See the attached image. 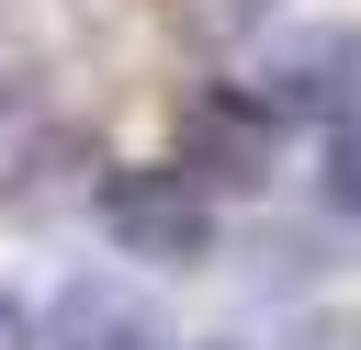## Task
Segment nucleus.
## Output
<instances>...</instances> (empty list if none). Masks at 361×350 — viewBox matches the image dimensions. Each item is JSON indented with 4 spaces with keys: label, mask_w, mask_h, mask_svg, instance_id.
Returning <instances> with one entry per match:
<instances>
[{
    "label": "nucleus",
    "mask_w": 361,
    "mask_h": 350,
    "mask_svg": "<svg viewBox=\"0 0 361 350\" xmlns=\"http://www.w3.org/2000/svg\"><path fill=\"white\" fill-rule=\"evenodd\" d=\"M90 203H102L113 248L147 260V271H203L214 260V192L192 169H102Z\"/></svg>",
    "instance_id": "obj_1"
},
{
    "label": "nucleus",
    "mask_w": 361,
    "mask_h": 350,
    "mask_svg": "<svg viewBox=\"0 0 361 350\" xmlns=\"http://www.w3.org/2000/svg\"><path fill=\"white\" fill-rule=\"evenodd\" d=\"M248 102L282 124H316V113H361V23H293L282 45H259V68H248Z\"/></svg>",
    "instance_id": "obj_2"
},
{
    "label": "nucleus",
    "mask_w": 361,
    "mask_h": 350,
    "mask_svg": "<svg viewBox=\"0 0 361 350\" xmlns=\"http://www.w3.org/2000/svg\"><path fill=\"white\" fill-rule=\"evenodd\" d=\"M180 169H192L203 192H259V181H271V113H259L248 90L180 102Z\"/></svg>",
    "instance_id": "obj_3"
},
{
    "label": "nucleus",
    "mask_w": 361,
    "mask_h": 350,
    "mask_svg": "<svg viewBox=\"0 0 361 350\" xmlns=\"http://www.w3.org/2000/svg\"><path fill=\"white\" fill-rule=\"evenodd\" d=\"M45 350H158V316H147L135 294H113V282H68Z\"/></svg>",
    "instance_id": "obj_4"
},
{
    "label": "nucleus",
    "mask_w": 361,
    "mask_h": 350,
    "mask_svg": "<svg viewBox=\"0 0 361 350\" xmlns=\"http://www.w3.org/2000/svg\"><path fill=\"white\" fill-rule=\"evenodd\" d=\"M68 169H79V135H45L34 169H11V215H45V203L68 192Z\"/></svg>",
    "instance_id": "obj_5"
},
{
    "label": "nucleus",
    "mask_w": 361,
    "mask_h": 350,
    "mask_svg": "<svg viewBox=\"0 0 361 350\" xmlns=\"http://www.w3.org/2000/svg\"><path fill=\"white\" fill-rule=\"evenodd\" d=\"M327 203H338V215L361 226V113H350V124L327 135Z\"/></svg>",
    "instance_id": "obj_6"
},
{
    "label": "nucleus",
    "mask_w": 361,
    "mask_h": 350,
    "mask_svg": "<svg viewBox=\"0 0 361 350\" xmlns=\"http://www.w3.org/2000/svg\"><path fill=\"white\" fill-rule=\"evenodd\" d=\"M180 11H192V23H203V34H237V23H259V11H271V0H180Z\"/></svg>",
    "instance_id": "obj_7"
},
{
    "label": "nucleus",
    "mask_w": 361,
    "mask_h": 350,
    "mask_svg": "<svg viewBox=\"0 0 361 350\" xmlns=\"http://www.w3.org/2000/svg\"><path fill=\"white\" fill-rule=\"evenodd\" d=\"M293 350H361V316H305Z\"/></svg>",
    "instance_id": "obj_8"
},
{
    "label": "nucleus",
    "mask_w": 361,
    "mask_h": 350,
    "mask_svg": "<svg viewBox=\"0 0 361 350\" xmlns=\"http://www.w3.org/2000/svg\"><path fill=\"white\" fill-rule=\"evenodd\" d=\"M0 350H45V339L23 327V305H11V294H0Z\"/></svg>",
    "instance_id": "obj_9"
}]
</instances>
